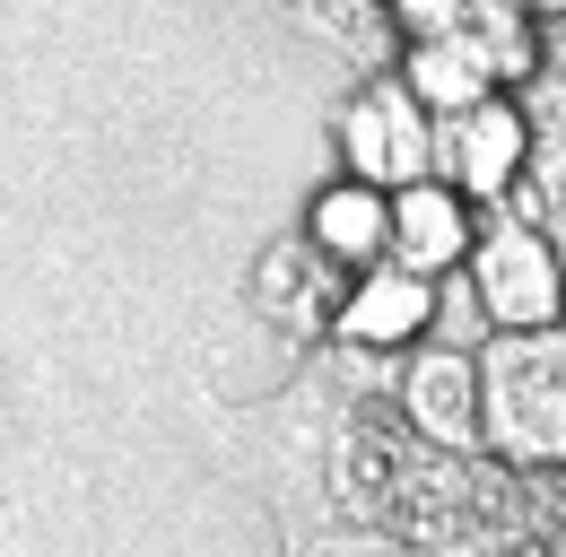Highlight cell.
I'll use <instances>...</instances> for the list:
<instances>
[{"label":"cell","mask_w":566,"mask_h":557,"mask_svg":"<svg viewBox=\"0 0 566 557\" xmlns=\"http://www.w3.org/2000/svg\"><path fill=\"white\" fill-rule=\"evenodd\" d=\"M480 453L514 471L566 462V323L480 340Z\"/></svg>","instance_id":"cell-1"},{"label":"cell","mask_w":566,"mask_h":557,"mask_svg":"<svg viewBox=\"0 0 566 557\" xmlns=\"http://www.w3.org/2000/svg\"><path fill=\"white\" fill-rule=\"evenodd\" d=\"M462 278H471V296H480L489 332H541V323H558V262H549V227H523V218L489 209V218H480V235H471V253H462Z\"/></svg>","instance_id":"cell-2"},{"label":"cell","mask_w":566,"mask_h":557,"mask_svg":"<svg viewBox=\"0 0 566 557\" xmlns=\"http://www.w3.org/2000/svg\"><path fill=\"white\" fill-rule=\"evenodd\" d=\"M332 132H340V175L375 183V192L419 183L427 157H436V114L401 87V70H392V78H375V87H357L349 105H340V123H332Z\"/></svg>","instance_id":"cell-3"},{"label":"cell","mask_w":566,"mask_h":557,"mask_svg":"<svg viewBox=\"0 0 566 557\" xmlns=\"http://www.w3.org/2000/svg\"><path fill=\"white\" fill-rule=\"evenodd\" d=\"M392 410L436 453H480V348L410 340L392 366Z\"/></svg>","instance_id":"cell-4"},{"label":"cell","mask_w":566,"mask_h":557,"mask_svg":"<svg viewBox=\"0 0 566 557\" xmlns=\"http://www.w3.org/2000/svg\"><path fill=\"white\" fill-rule=\"evenodd\" d=\"M427 175H444L462 201H480V209L505 201V183L523 175V114H514V96L496 87V96L462 105V114H436V157H427Z\"/></svg>","instance_id":"cell-5"},{"label":"cell","mask_w":566,"mask_h":557,"mask_svg":"<svg viewBox=\"0 0 566 557\" xmlns=\"http://www.w3.org/2000/svg\"><path fill=\"white\" fill-rule=\"evenodd\" d=\"M480 218L489 209L462 201L444 175H419V183H392L384 192V262H401V271H462V253H471V235H480Z\"/></svg>","instance_id":"cell-6"},{"label":"cell","mask_w":566,"mask_h":557,"mask_svg":"<svg viewBox=\"0 0 566 557\" xmlns=\"http://www.w3.org/2000/svg\"><path fill=\"white\" fill-rule=\"evenodd\" d=\"M427 305H436V278L401 271V262H366V271L349 278V296H340V314H332L323 340L401 357L410 340H427Z\"/></svg>","instance_id":"cell-7"},{"label":"cell","mask_w":566,"mask_h":557,"mask_svg":"<svg viewBox=\"0 0 566 557\" xmlns=\"http://www.w3.org/2000/svg\"><path fill=\"white\" fill-rule=\"evenodd\" d=\"M340 296H349V271H340V262H323L305 235L271 244V253H262V271H253V305H262L280 332H305V340H323V332H332Z\"/></svg>","instance_id":"cell-8"},{"label":"cell","mask_w":566,"mask_h":557,"mask_svg":"<svg viewBox=\"0 0 566 557\" xmlns=\"http://www.w3.org/2000/svg\"><path fill=\"white\" fill-rule=\"evenodd\" d=\"M401 87L419 96L427 114H462V105L496 96V70H489V53H480V35H471V18H462V27H444V35H427V44H410Z\"/></svg>","instance_id":"cell-9"},{"label":"cell","mask_w":566,"mask_h":557,"mask_svg":"<svg viewBox=\"0 0 566 557\" xmlns=\"http://www.w3.org/2000/svg\"><path fill=\"white\" fill-rule=\"evenodd\" d=\"M305 244L323 253V262H340V271H366V262H384V192L375 183H357V175H340L323 201L305 209Z\"/></svg>","instance_id":"cell-10"},{"label":"cell","mask_w":566,"mask_h":557,"mask_svg":"<svg viewBox=\"0 0 566 557\" xmlns=\"http://www.w3.org/2000/svg\"><path fill=\"white\" fill-rule=\"evenodd\" d=\"M514 114H523V183H541L558 201L566 192V78L558 70H532L514 87Z\"/></svg>","instance_id":"cell-11"},{"label":"cell","mask_w":566,"mask_h":557,"mask_svg":"<svg viewBox=\"0 0 566 557\" xmlns=\"http://www.w3.org/2000/svg\"><path fill=\"white\" fill-rule=\"evenodd\" d=\"M471 35L489 53L496 87H523L541 70V9L532 0H471Z\"/></svg>","instance_id":"cell-12"},{"label":"cell","mask_w":566,"mask_h":557,"mask_svg":"<svg viewBox=\"0 0 566 557\" xmlns=\"http://www.w3.org/2000/svg\"><path fill=\"white\" fill-rule=\"evenodd\" d=\"M427 340H436V348H480V340H489V314H480V296H471V278H462V271H436Z\"/></svg>","instance_id":"cell-13"},{"label":"cell","mask_w":566,"mask_h":557,"mask_svg":"<svg viewBox=\"0 0 566 557\" xmlns=\"http://www.w3.org/2000/svg\"><path fill=\"white\" fill-rule=\"evenodd\" d=\"M384 9H392V27H401L410 44H427V35H444V27L471 18V0H384Z\"/></svg>","instance_id":"cell-14"},{"label":"cell","mask_w":566,"mask_h":557,"mask_svg":"<svg viewBox=\"0 0 566 557\" xmlns=\"http://www.w3.org/2000/svg\"><path fill=\"white\" fill-rule=\"evenodd\" d=\"M305 557H410V549H392L384 532H366V523H349V532H332V540H314Z\"/></svg>","instance_id":"cell-15"},{"label":"cell","mask_w":566,"mask_h":557,"mask_svg":"<svg viewBox=\"0 0 566 557\" xmlns=\"http://www.w3.org/2000/svg\"><path fill=\"white\" fill-rule=\"evenodd\" d=\"M523 540V532H514ZM419 557H505V532H480V523H462V532H444L436 549H419Z\"/></svg>","instance_id":"cell-16"},{"label":"cell","mask_w":566,"mask_h":557,"mask_svg":"<svg viewBox=\"0 0 566 557\" xmlns=\"http://www.w3.org/2000/svg\"><path fill=\"white\" fill-rule=\"evenodd\" d=\"M541 70H558V78H566V9H558V18H541Z\"/></svg>","instance_id":"cell-17"},{"label":"cell","mask_w":566,"mask_h":557,"mask_svg":"<svg viewBox=\"0 0 566 557\" xmlns=\"http://www.w3.org/2000/svg\"><path fill=\"white\" fill-rule=\"evenodd\" d=\"M549 262H558V323H566V218H549Z\"/></svg>","instance_id":"cell-18"},{"label":"cell","mask_w":566,"mask_h":557,"mask_svg":"<svg viewBox=\"0 0 566 557\" xmlns=\"http://www.w3.org/2000/svg\"><path fill=\"white\" fill-rule=\"evenodd\" d=\"M505 557H558V549H549L541 532H523V540H505Z\"/></svg>","instance_id":"cell-19"},{"label":"cell","mask_w":566,"mask_h":557,"mask_svg":"<svg viewBox=\"0 0 566 557\" xmlns=\"http://www.w3.org/2000/svg\"><path fill=\"white\" fill-rule=\"evenodd\" d=\"M532 9H541V18H558V9H566V0H532Z\"/></svg>","instance_id":"cell-20"},{"label":"cell","mask_w":566,"mask_h":557,"mask_svg":"<svg viewBox=\"0 0 566 557\" xmlns=\"http://www.w3.org/2000/svg\"><path fill=\"white\" fill-rule=\"evenodd\" d=\"M549 549H558V557H566V532H558V540H549Z\"/></svg>","instance_id":"cell-21"},{"label":"cell","mask_w":566,"mask_h":557,"mask_svg":"<svg viewBox=\"0 0 566 557\" xmlns=\"http://www.w3.org/2000/svg\"><path fill=\"white\" fill-rule=\"evenodd\" d=\"M558 218H566V192H558Z\"/></svg>","instance_id":"cell-22"}]
</instances>
